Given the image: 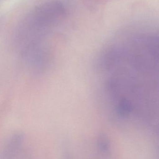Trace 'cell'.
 <instances>
[{
  "mask_svg": "<svg viewBox=\"0 0 159 159\" xmlns=\"http://www.w3.org/2000/svg\"><path fill=\"white\" fill-rule=\"evenodd\" d=\"M100 93L105 109L119 119L155 121L158 115V42L133 38L104 49L98 61Z\"/></svg>",
  "mask_w": 159,
  "mask_h": 159,
  "instance_id": "obj_1",
  "label": "cell"
},
{
  "mask_svg": "<svg viewBox=\"0 0 159 159\" xmlns=\"http://www.w3.org/2000/svg\"><path fill=\"white\" fill-rule=\"evenodd\" d=\"M97 145L99 149L104 152H106L110 150L111 143L110 140L106 134L101 133L97 138Z\"/></svg>",
  "mask_w": 159,
  "mask_h": 159,
  "instance_id": "obj_2",
  "label": "cell"
}]
</instances>
